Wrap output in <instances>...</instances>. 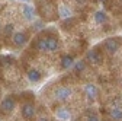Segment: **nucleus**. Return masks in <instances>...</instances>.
I'll return each instance as SVG.
<instances>
[{
  "label": "nucleus",
  "instance_id": "1",
  "mask_svg": "<svg viewBox=\"0 0 122 121\" xmlns=\"http://www.w3.org/2000/svg\"><path fill=\"white\" fill-rule=\"evenodd\" d=\"M15 105H16V102H15V99L12 96H6L3 101H2V105H0V111H2L3 114H9L15 110Z\"/></svg>",
  "mask_w": 122,
  "mask_h": 121
},
{
  "label": "nucleus",
  "instance_id": "2",
  "mask_svg": "<svg viewBox=\"0 0 122 121\" xmlns=\"http://www.w3.org/2000/svg\"><path fill=\"white\" fill-rule=\"evenodd\" d=\"M71 95V89L70 88H66V86H61L55 90V98L58 101H67Z\"/></svg>",
  "mask_w": 122,
  "mask_h": 121
},
{
  "label": "nucleus",
  "instance_id": "3",
  "mask_svg": "<svg viewBox=\"0 0 122 121\" xmlns=\"http://www.w3.org/2000/svg\"><path fill=\"white\" fill-rule=\"evenodd\" d=\"M105 50L108 51L109 54H115L119 50V44L115 38H108L105 41Z\"/></svg>",
  "mask_w": 122,
  "mask_h": 121
},
{
  "label": "nucleus",
  "instance_id": "4",
  "mask_svg": "<svg viewBox=\"0 0 122 121\" xmlns=\"http://www.w3.org/2000/svg\"><path fill=\"white\" fill-rule=\"evenodd\" d=\"M22 15H23V18L26 21H34V18H35V10H34V7L30 6V5L25 3V5H22Z\"/></svg>",
  "mask_w": 122,
  "mask_h": 121
},
{
  "label": "nucleus",
  "instance_id": "5",
  "mask_svg": "<svg viewBox=\"0 0 122 121\" xmlns=\"http://www.w3.org/2000/svg\"><path fill=\"white\" fill-rule=\"evenodd\" d=\"M12 39H13V44H15V45H18V47H22V45L26 44L28 37H26L25 32H15L13 37H12Z\"/></svg>",
  "mask_w": 122,
  "mask_h": 121
},
{
  "label": "nucleus",
  "instance_id": "6",
  "mask_svg": "<svg viewBox=\"0 0 122 121\" xmlns=\"http://www.w3.org/2000/svg\"><path fill=\"white\" fill-rule=\"evenodd\" d=\"M35 115V107L32 104H25L22 105V117L29 120V118H32Z\"/></svg>",
  "mask_w": 122,
  "mask_h": 121
},
{
  "label": "nucleus",
  "instance_id": "7",
  "mask_svg": "<svg viewBox=\"0 0 122 121\" xmlns=\"http://www.w3.org/2000/svg\"><path fill=\"white\" fill-rule=\"evenodd\" d=\"M87 60H89V61L90 63H93V64H100L102 61H103V57L96 51V50H92V51H89L87 53Z\"/></svg>",
  "mask_w": 122,
  "mask_h": 121
},
{
  "label": "nucleus",
  "instance_id": "8",
  "mask_svg": "<svg viewBox=\"0 0 122 121\" xmlns=\"http://www.w3.org/2000/svg\"><path fill=\"white\" fill-rule=\"evenodd\" d=\"M74 66V57L73 55H68V54H64L61 57V67L63 69H70Z\"/></svg>",
  "mask_w": 122,
  "mask_h": 121
},
{
  "label": "nucleus",
  "instance_id": "9",
  "mask_svg": "<svg viewBox=\"0 0 122 121\" xmlns=\"http://www.w3.org/2000/svg\"><path fill=\"white\" fill-rule=\"evenodd\" d=\"M28 79H29L30 82H34V83L39 82V80H41V73H39V70L30 69V70L28 72Z\"/></svg>",
  "mask_w": 122,
  "mask_h": 121
},
{
  "label": "nucleus",
  "instance_id": "10",
  "mask_svg": "<svg viewBox=\"0 0 122 121\" xmlns=\"http://www.w3.org/2000/svg\"><path fill=\"white\" fill-rule=\"evenodd\" d=\"M95 21H96L97 23L103 25V23L108 22V15H106L103 10H97V12L95 13Z\"/></svg>",
  "mask_w": 122,
  "mask_h": 121
},
{
  "label": "nucleus",
  "instance_id": "11",
  "mask_svg": "<svg viewBox=\"0 0 122 121\" xmlns=\"http://www.w3.org/2000/svg\"><path fill=\"white\" fill-rule=\"evenodd\" d=\"M47 44H48V51H57L58 39L55 37H47Z\"/></svg>",
  "mask_w": 122,
  "mask_h": 121
},
{
  "label": "nucleus",
  "instance_id": "12",
  "mask_svg": "<svg viewBox=\"0 0 122 121\" xmlns=\"http://www.w3.org/2000/svg\"><path fill=\"white\" fill-rule=\"evenodd\" d=\"M84 90H86V95H87L90 99H93V98L96 96V94H97L96 86H95V85H92V83H87V85L84 86Z\"/></svg>",
  "mask_w": 122,
  "mask_h": 121
},
{
  "label": "nucleus",
  "instance_id": "13",
  "mask_svg": "<svg viewBox=\"0 0 122 121\" xmlns=\"http://www.w3.org/2000/svg\"><path fill=\"white\" fill-rule=\"evenodd\" d=\"M55 115H57V118H60V120H68V118H70V112H68L66 108H60Z\"/></svg>",
  "mask_w": 122,
  "mask_h": 121
},
{
  "label": "nucleus",
  "instance_id": "14",
  "mask_svg": "<svg viewBox=\"0 0 122 121\" xmlns=\"http://www.w3.org/2000/svg\"><path fill=\"white\" fill-rule=\"evenodd\" d=\"M36 48H38L39 51H48V44H47V38L38 39V42H36Z\"/></svg>",
  "mask_w": 122,
  "mask_h": 121
},
{
  "label": "nucleus",
  "instance_id": "15",
  "mask_svg": "<svg viewBox=\"0 0 122 121\" xmlns=\"http://www.w3.org/2000/svg\"><path fill=\"white\" fill-rule=\"evenodd\" d=\"M111 117L113 120H122V111L119 108H113V110H111Z\"/></svg>",
  "mask_w": 122,
  "mask_h": 121
},
{
  "label": "nucleus",
  "instance_id": "16",
  "mask_svg": "<svg viewBox=\"0 0 122 121\" xmlns=\"http://www.w3.org/2000/svg\"><path fill=\"white\" fill-rule=\"evenodd\" d=\"M60 15H61L63 18H66V19L71 18V12H70L66 6H61V7H60Z\"/></svg>",
  "mask_w": 122,
  "mask_h": 121
},
{
  "label": "nucleus",
  "instance_id": "17",
  "mask_svg": "<svg viewBox=\"0 0 122 121\" xmlns=\"http://www.w3.org/2000/svg\"><path fill=\"white\" fill-rule=\"evenodd\" d=\"M84 67H86L84 61H77V63H74V70H76V72H83Z\"/></svg>",
  "mask_w": 122,
  "mask_h": 121
},
{
  "label": "nucleus",
  "instance_id": "18",
  "mask_svg": "<svg viewBox=\"0 0 122 121\" xmlns=\"http://www.w3.org/2000/svg\"><path fill=\"white\" fill-rule=\"evenodd\" d=\"M3 32H5V35H10V34L13 32V25H12V23L6 25V26L3 28Z\"/></svg>",
  "mask_w": 122,
  "mask_h": 121
},
{
  "label": "nucleus",
  "instance_id": "19",
  "mask_svg": "<svg viewBox=\"0 0 122 121\" xmlns=\"http://www.w3.org/2000/svg\"><path fill=\"white\" fill-rule=\"evenodd\" d=\"M87 121H99V118L96 115H89L87 117Z\"/></svg>",
  "mask_w": 122,
  "mask_h": 121
},
{
  "label": "nucleus",
  "instance_id": "20",
  "mask_svg": "<svg viewBox=\"0 0 122 121\" xmlns=\"http://www.w3.org/2000/svg\"><path fill=\"white\" fill-rule=\"evenodd\" d=\"M38 121H48L47 118H41V120H38Z\"/></svg>",
  "mask_w": 122,
  "mask_h": 121
},
{
  "label": "nucleus",
  "instance_id": "21",
  "mask_svg": "<svg viewBox=\"0 0 122 121\" xmlns=\"http://www.w3.org/2000/svg\"><path fill=\"white\" fill-rule=\"evenodd\" d=\"M22 2H23V3H28V2H29V0H22Z\"/></svg>",
  "mask_w": 122,
  "mask_h": 121
},
{
  "label": "nucleus",
  "instance_id": "22",
  "mask_svg": "<svg viewBox=\"0 0 122 121\" xmlns=\"http://www.w3.org/2000/svg\"><path fill=\"white\" fill-rule=\"evenodd\" d=\"M100 2H106V0H100Z\"/></svg>",
  "mask_w": 122,
  "mask_h": 121
},
{
  "label": "nucleus",
  "instance_id": "23",
  "mask_svg": "<svg viewBox=\"0 0 122 121\" xmlns=\"http://www.w3.org/2000/svg\"><path fill=\"white\" fill-rule=\"evenodd\" d=\"M121 2H122V0H121Z\"/></svg>",
  "mask_w": 122,
  "mask_h": 121
}]
</instances>
